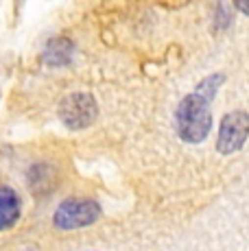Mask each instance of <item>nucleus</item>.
Here are the masks:
<instances>
[{
  "label": "nucleus",
  "instance_id": "obj_1",
  "mask_svg": "<svg viewBox=\"0 0 249 251\" xmlns=\"http://www.w3.org/2000/svg\"><path fill=\"white\" fill-rule=\"evenodd\" d=\"M223 81V76H208L197 85V92L184 96L175 112L177 133L184 142L199 144L208 138L212 129V114H210V100H212L217 85Z\"/></svg>",
  "mask_w": 249,
  "mask_h": 251
},
{
  "label": "nucleus",
  "instance_id": "obj_2",
  "mask_svg": "<svg viewBox=\"0 0 249 251\" xmlns=\"http://www.w3.org/2000/svg\"><path fill=\"white\" fill-rule=\"evenodd\" d=\"M100 219V205L94 199L70 197L64 199L52 212V225L61 231L83 229Z\"/></svg>",
  "mask_w": 249,
  "mask_h": 251
},
{
  "label": "nucleus",
  "instance_id": "obj_3",
  "mask_svg": "<svg viewBox=\"0 0 249 251\" xmlns=\"http://www.w3.org/2000/svg\"><path fill=\"white\" fill-rule=\"evenodd\" d=\"M97 100L88 92H73V94L64 96L59 107H57V116H59L61 125L73 129V131L90 127L97 120Z\"/></svg>",
  "mask_w": 249,
  "mask_h": 251
},
{
  "label": "nucleus",
  "instance_id": "obj_4",
  "mask_svg": "<svg viewBox=\"0 0 249 251\" xmlns=\"http://www.w3.org/2000/svg\"><path fill=\"white\" fill-rule=\"evenodd\" d=\"M247 136H249V114L247 112L227 114L221 120V127H219V140H217L219 153H223V155L236 153L245 144Z\"/></svg>",
  "mask_w": 249,
  "mask_h": 251
},
{
  "label": "nucleus",
  "instance_id": "obj_5",
  "mask_svg": "<svg viewBox=\"0 0 249 251\" xmlns=\"http://www.w3.org/2000/svg\"><path fill=\"white\" fill-rule=\"evenodd\" d=\"M22 197L13 186L0 183V234L13 229L22 219Z\"/></svg>",
  "mask_w": 249,
  "mask_h": 251
},
{
  "label": "nucleus",
  "instance_id": "obj_6",
  "mask_svg": "<svg viewBox=\"0 0 249 251\" xmlns=\"http://www.w3.org/2000/svg\"><path fill=\"white\" fill-rule=\"evenodd\" d=\"M75 44L68 37H50L42 48V61L50 68H64L73 61Z\"/></svg>",
  "mask_w": 249,
  "mask_h": 251
},
{
  "label": "nucleus",
  "instance_id": "obj_7",
  "mask_svg": "<svg viewBox=\"0 0 249 251\" xmlns=\"http://www.w3.org/2000/svg\"><path fill=\"white\" fill-rule=\"evenodd\" d=\"M238 9H241V11H245V13H249V4H238Z\"/></svg>",
  "mask_w": 249,
  "mask_h": 251
}]
</instances>
